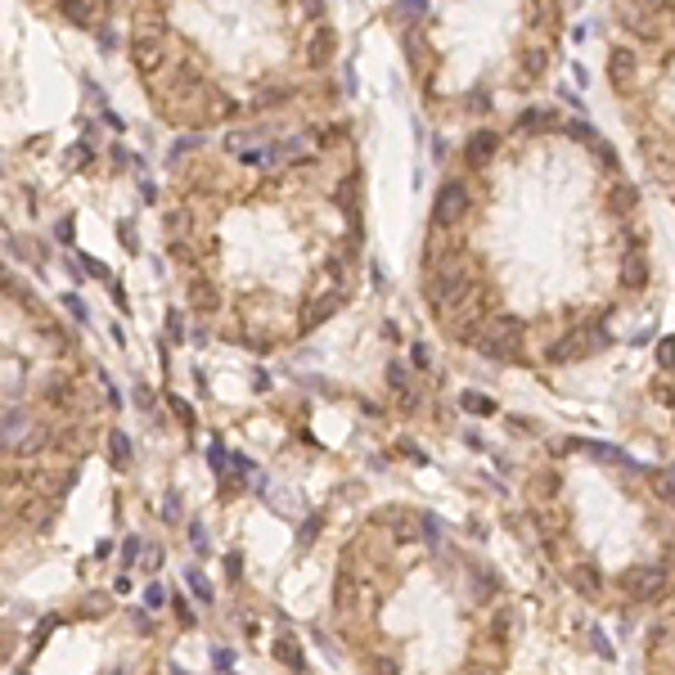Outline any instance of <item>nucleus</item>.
Segmentation results:
<instances>
[{"label":"nucleus","mask_w":675,"mask_h":675,"mask_svg":"<svg viewBox=\"0 0 675 675\" xmlns=\"http://www.w3.org/2000/svg\"><path fill=\"white\" fill-rule=\"evenodd\" d=\"M594 649H599V658H603V662H612V644H608V635L599 631V626H594Z\"/></svg>","instance_id":"14"},{"label":"nucleus","mask_w":675,"mask_h":675,"mask_svg":"<svg viewBox=\"0 0 675 675\" xmlns=\"http://www.w3.org/2000/svg\"><path fill=\"white\" fill-rule=\"evenodd\" d=\"M63 311H68V316L72 320H77V325H90V316H86V307H81V298H77V293H63Z\"/></svg>","instance_id":"9"},{"label":"nucleus","mask_w":675,"mask_h":675,"mask_svg":"<svg viewBox=\"0 0 675 675\" xmlns=\"http://www.w3.org/2000/svg\"><path fill=\"white\" fill-rule=\"evenodd\" d=\"M140 189H145V203H158V185L149 176H145V185H140Z\"/></svg>","instance_id":"21"},{"label":"nucleus","mask_w":675,"mask_h":675,"mask_svg":"<svg viewBox=\"0 0 675 675\" xmlns=\"http://www.w3.org/2000/svg\"><path fill=\"white\" fill-rule=\"evenodd\" d=\"M658 365L667 369V374L675 369V338H662V342H658Z\"/></svg>","instance_id":"10"},{"label":"nucleus","mask_w":675,"mask_h":675,"mask_svg":"<svg viewBox=\"0 0 675 675\" xmlns=\"http://www.w3.org/2000/svg\"><path fill=\"white\" fill-rule=\"evenodd\" d=\"M108 460H113V469H127L131 464V437L127 432H108Z\"/></svg>","instance_id":"7"},{"label":"nucleus","mask_w":675,"mask_h":675,"mask_svg":"<svg viewBox=\"0 0 675 675\" xmlns=\"http://www.w3.org/2000/svg\"><path fill=\"white\" fill-rule=\"evenodd\" d=\"M496 149H500V136H496V131H487V127L473 131L469 145H464V171H469V176H473V171H482L491 158H496Z\"/></svg>","instance_id":"3"},{"label":"nucleus","mask_w":675,"mask_h":675,"mask_svg":"<svg viewBox=\"0 0 675 675\" xmlns=\"http://www.w3.org/2000/svg\"><path fill=\"white\" fill-rule=\"evenodd\" d=\"M473 203H478V194H473V176L464 171V176H450L441 180V189H437L432 198V230H460L464 221H469Z\"/></svg>","instance_id":"1"},{"label":"nucleus","mask_w":675,"mask_h":675,"mask_svg":"<svg viewBox=\"0 0 675 675\" xmlns=\"http://www.w3.org/2000/svg\"><path fill=\"white\" fill-rule=\"evenodd\" d=\"M270 658L279 662V667H288V671H302V667H307V658H302V649H298V640H293V635H275V640H270Z\"/></svg>","instance_id":"4"},{"label":"nucleus","mask_w":675,"mask_h":675,"mask_svg":"<svg viewBox=\"0 0 675 675\" xmlns=\"http://www.w3.org/2000/svg\"><path fill=\"white\" fill-rule=\"evenodd\" d=\"M163 603H167V590H163V585L154 581V585L145 590V608H163Z\"/></svg>","instance_id":"13"},{"label":"nucleus","mask_w":675,"mask_h":675,"mask_svg":"<svg viewBox=\"0 0 675 675\" xmlns=\"http://www.w3.org/2000/svg\"><path fill=\"white\" fill-rule=\"evenodd\" d=\"M113 675H127V671H113Z\"/></svg>","instance_id":"22"},{"label":"nucleus","mask_w":675,"mask_h":675,"mask_svg":"<svg viewBox=\"0 0 675 675\" xmlns=\"http://www.w3.org/2000/svg\"><path fill=\"white\" fill-rule=\"evenodd\" d=\"M176 617H180V626H194V612H189L185 599H176Z\"/></svg>","instance_id":"18"},{"label":"nucleus","mask_w":675,"mask_h":675,"mask_svg":"<svg viewBox=\"0 0 675 675\" xmlns=\"http://www.w3.org/2000/svg\"><path fill=\"white\" fill-rule=\"evenodd\" d=\"M225 572H230V581H239V572H243V558H239V554H230V558H225Z\"/></svg>","instance_id":"17"},{"label":"nucleus","mask_w":675,"mask_h":675,"mask_svg":"<svg viewBox=\"0 0 675 675\" xmlns=\"http://www.w3.org/2000/svg\"><path fill=\"white\" fill-rule=\"evenodd\" d=\"M185 581H189V594H194L198 603H212V581H207V576L198 572V567H189V572H185Z\"/></svg>","instance_id":"8"},{"label":"nucleus","mask_w":675,"mask_h":675,"mask_svg":"<svg viewBox=\"0 0 675 675\" xmlns=\"http://www.w3.org/2000/svg\"><path fill=\"white\" fill-rule=\"evenodd\" d=\"M189 540H194V545H198V554H203V549H207V531H203V522H194V527H189Z\"/></svg>","instance_id":"16"},{"label":"nucleus","mask_w":675,"mask_h":675,"mask_svg":"<svg viewBox=\"0 0 675 675\" xmlns=\"http://www.w3.org/2000/svg\"><path fill=\"white\" fill-rule=\"evenodd\" d=\"M621 590H626L631 603H653V599L671 594V572H667V567H653V563L626 567V572H621Z\"/></svg>","instance_id":"2"},{"label":"nucleus","mask_w":675,"mask_h":675,"mask_svg":"<svg viewBox=\"0 0 675 675\" xmlns=\"http://www.w3.org/2000/svg\"><path fill=\"white\" fill-rule=\"evenodd\" d=\"M207 460H212V469H216V473L225 469V450H221V446H212V450H207Z\"/></svg>","instance_id":"20"},{"label":"nucleus","mask_w":675,"mask_h":675,"mask_svg":"<svg viewBox=\"0 0 675 675\" xmlns=\"http://www.w3.org/2000/svg\"><path fill=\"white\" fill-rule=\"evenodd\" d=\"M167 401H171V410H176V419H180V423H185V428H194V410H189V405L180 401V396H167Z\"/></svg>","instance_id":"12"},{"label":"nucleus","mask_w":675,"mask_h":675,"mask_svg":"<svg viewBox=\"0 0 675 675\" xmlns=\"http://www.w3.org/2000/svg\"><path fill=\"white\" fill-rule=\"evenodd\" d=\"M567 581H572L585 599H594V594H599V585H603V581H599V567H590V563H576L572 572H567Z\"/></svg>","instance_id":"5"},{"label":"nucleus","mask_w":675,"mask_h":675,"mask_svg":"<svg viewBox=\"0 0 675 675\" xmlns=\"http://www.w3.org/2000/svg\"><path fill=\"white\" fill-rule=\"evenodd\" d=\"M167 334H171V342H185V316L180 311H167Z\"/></svg>","instance_id":"11"},{"label":"nucleus","mask_w":675,"mask_h":675,"mask_svg":"<svg viewBox=\"0 0 675 675\" xmlns=\"http://www.w3.org/2000/svg\"><path fill=\"white\" fill-rule=\"evenodd\" d=\"M136 554H140V536H127V540H122V558H127V567L136 563Z\"/></svg>","instance_id":"15"},{"label":"nucleus","mask_w":675,"mask_h":675,"mask_svg":"<svg viewBox=\"0 0 675 675\" xmlns=\"http://www.w3.org/2000/svg\"><path fill=\"white\" fill-rule=\"evenodd\" d=\"M460 405L469 414H478V419H491V414H496V401H491V396H482V392H460Z\"/></svg>","instance_id":"6"},{"label":"nucleus","mask_w":675,"mask_h":675,"mask_svg":"<svg viewBox=\"0 0 675 675\" xmlns=\"http://www.w3.org/2000/svg\"><path fill=\"white\" fill-rule=\"evenodd\" d=\"M410 360H414V365H428V347H423V342H414V347H410Z\"/></svg>","instance_id":"19"}]
</instances>
